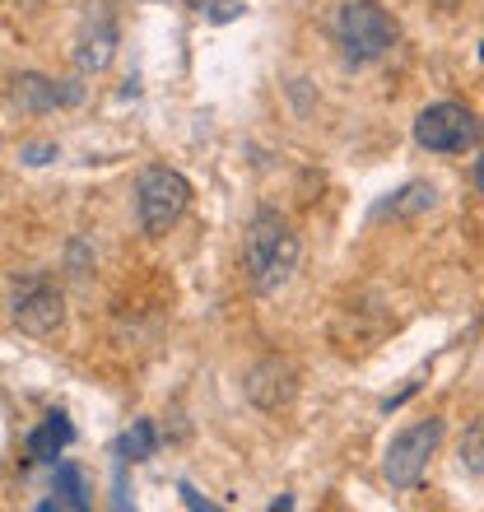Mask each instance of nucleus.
<instances>
[{"label": "nucleus", "mask_w": 484, "mask_h": 512, "mask_svg": "<svg viewBox=\"0 0 484 512\" xmlns=\"http://www.w3.org/2000/svg\"><path fill=\"white\" fill-rule=\"evenodd\" d=\"M298 256H303V243H298L294 224H289L280 210H256V215L247 219V233H242V270H247L252 294H261V298L280 294L284 284L294 280Z\"/></svg>", "instance_id": "f257e3e1"}, {"label": "nucleus", "mask_w": 484, "mask_h": 512, "mask_svg": "<svg viewBox=\"0 0 484 512\" xmlns=\"http://www.w3.org/2000/svg\"><path fill=\"white\" fill-rule=\"evenodd\" d=\"M396 33H401L396 19L377 0H350L336 14V47H340V61L350 70L377 66L396 47Z\"/></svg>", "instance_id": "f03ea898"}, {"label": "nucleus", "mask_w": 484, "mask_h": 512, "mask_svg": "<svg viewBox=\"0 0 484 512\" xmlns=\"http://www.w3.org/2000/svg\"><path fill=\"white\" fill-rule=\"evenodd\" d=\"M10 322L33 340H47L66 326V298L42 270H24L10 280Z\"/></svg>", "instance_id": "7ed1b4c3"}, {"label": "nucleus", "mask_w": 484, "mask_h": 512, "mask_svg": "<svg viewBox=\"0 0 484 512\" xmlns=\"http://www.w3.org/2000/svg\"><path fill=\"white\" fill-rule=\"evenodd\" d=\"M187 205H191V182L177 168L154 163V168L140 173V182H135V215H140L145 233H154V238L168 233L177 219L187 215Z\"/></svg>", "instance_id": "20e7f679"}, {"label": "nucleus", "mask_w": 484, "mask_h": 512, "mask_svg": "<svg viewBox=\"0 0 484 512\" xmlns=\"http://www.w3.org/2000/svg\"><path fill=\"white\" fill-rule=\"evenodd\" d=\"M443 443V419H419L410 429H401L387 443V457H382V475H387L391 489H419L424 471H429L433 452Z\"/></svg>", "instance_id": "39448f33"}, {"label": "nucleus", "mask_w": 484, "mask_h": 512, "mask_svg": "<svg viewBox=\"0 0 484 512\" xmlns=\"http://www.w3.org/2000/svg\"><path fill=\"white\" fill-rule=\"evenodd\" d=\"M484 140V122L466 103H433L415 117V145L429 154H466Z\"/></svg>", "instance_id": "423d86ee"}, {"label": "nucleus", "mask_w": 484, "mask_h": 512, "mask_svg": "<svg viewBox=\"0 0 484 512\" xmlns=\"http://www.w3.org/2000/svg\"><path fill=\"white\" fill-rule=\"evenodd\" d=\"M117 56V14H112L108 0L98 5H84L80 33H75V70L80 75H103Z\"/></svg>", "instance_id": "0eeeda50"}, {"label": "nucleus", "mask_w": 484, "mask_h": 512, "mask_svg": "<svg viewBox=\"0 0 484 512\" xmlns=\"http://www.w3.org/2000/svg\"><path fill=\"white\" fill-rule=\"evenodd\" d=\"M242 391H247V401H252L256 410H284V405L298 396L294 359H284V354L256 359V364L247 368V378H242Z\"/></svg>", "instance_id": "6e6552de"}, {"label": "nucleus", "mask_w": 484, "mask_h": 512, "mask_svg": "<svg viewBox=\"0 0 484 512\" xmlns=\"http://www.w3.org/2000/svg\"><path fill=\"white\" fill-rule=\"evenodd\" d=\"M84 89L80 84H61L47 80V75H38V70H24V75H14L10 80V108H19L24 117H47V112H56L61 103H80Z\"/></svg>", "instance_id": "1a4fd4ad"}, {"label": "nucleus", "mask_w": 484, "mask_h": 512, "mask_svg": "<svg viewBox=\"0 0 484 512\" xmlns=\"http://www.w3.org/2000/svg\"><path fill=\"white\" fill-rule=\"evenodd\" d=\"M70 443H75V429H70V419L61 415V410H52V415L42 419L38 429L28 433L24 452H28V461H56Z\"/></svg>", "instance_id": "9d476101"}, {"label": "nucleus", "mask_w": 484, "mask_h": 512, "mask_svg": "<svg viewBox=\"0 0 484 512\" xmlns=\"http://www.w3.org/2000/svg\"><path fill=\"white\" fill-rule=\"evenodd\" d=\"M52 494L56 499H42L38 503V512H61V508H75V512H84L89 508V485H84V471L80 466H56V475H52Z\"/></svg>", "instance_id": "9b49d317"}, {"label": "nucleus", "mask_w": 484, "mask_h": 512, "mask_svg": "<svg viewBox=\"0 0 484 512\" xmlns=\"http://www.w3.org/2000/svg\"><path fill=\"white\" fill-rule=\"evenodd\" d=\"M438 205V191L429 187V182H410V187H401L391 201L377 205V215H396V219H410V215H424V210H433Z\"/></svg>", "instance_id": "f8f14e48"}, {"label": "nucleus", "mask_w": 484, "mask_h": 512, "mask_svg": "<svg viewBox=\"0 0 484 512\" xmlns=\"http://www.w3.org/2000/svg\"><path fill=\"white\" fill-rule=\"evenodd\" d=\"M117 452L121 461H149L159 452V429H154V419H135L131 429L117 438Z\"/></svg>", "instance_id": "ddd939ff"}, {"label": "nucleus", "mask_w": 484, "mask_h": 512, "mask_svg": "<svg viewBox=\"0 0 484 512\" xmlns=\"http://www.w3.org/2000/svg\"><path fill=\"white\" fill-rule=\"evenodd\" d=\"M457 457H461V471L484 475V419H475L471 429L461 433V447H457Z\"/></svg>", "instance_id": "4468645a"}, {"label": "nucleus", "mask_w": 484, "mask_h": 512, "mask_svg": "<svg viewBox=\"0 0 484 512\" xmlns=\"http://www.w3.org/2000/svg\"><path fill=\"white\" fill-rule=\"evenodd\" d=\"M201 14H210L215 24H229V19H238V14H242V5H238V0H210Z\"/></svg>", "instance_id": "2eb2a0df"}, {"label": "nucleus", "mask_w": 484, "mask_h": 512, "mask_svg": "<svg viewBox=\"0 0 484 512\" xmlns=\"http://www.w3.org/2000/svg\"><path fill=\"white\" fill-rule=\"evenodd\" d=\"M19 159H24L28 168H42V163L56 159V145H24V149H19Z\"/></svg>", "instance_id": "dca6fc26"}, {"label": "nucleus", "mask_w": 484, "mask_h": 512, "mask_svg": "<svg viewBox=\"0 0 484 512\" xmlns=\"http://www.w3.org/2000/svg\"><path fill=\"white\" fill-rule=\"evenodd\" d=\"M177 494H182V503H187V508H205V512L215 508V503H210V499H201V494H196V489H191V485H177Z\"/></svg>", "instance_id": "f3484780"}, {"label": "nucleus", "mask_w": 484, "mask_h": 512, "mask_svg": "<svg viewBox=\"0 0 484 512\" xmlns=\"http://www.w3.org/2000/svg\"><path fill=\"white\" fill-rule=\"evenodd\" d=\"M475 187H480V196H484V154L475 159Z\"/></svg>", "instance_id": "a211bd4d"}, {"label": "nucleus", "mask_w": 484, "mask_h": 512, "mask_svg": "<svg viewBox=\"0 0 484 512\" xmlns=\"http://www.w3.org/2000/svg\"><path fill=\"white\" fill-rule=\"evenodd\" d=\"M438 5H457V0H438Z\"/></svg>", "instance_id": "6ab92c4d"}, {"label": "nucleus", "mask_w": 484, "mask_h": 512, "mask_svg": "<svg viewBox=\"0 0 484 512\" xmlns=\"http://www.w3.org/2000/svg\"><path fill=\"white\" fill-rule=\"evenodd\" d=\"M480 61H484V42H480Z\"/></svg>", "instance_id": "aec40b11"}, {"label": "nucleus", "mask_w": 484, "mask_h": 512, "mask_svg": "<svg viewBox=\"0 0 484 512\" xmlns=\"http://www.w3.org/2000/svg\"><path fill=\"white\" fill-rule=\"evenodd\" d=\"M28 5H42V0H28Z\"/></svg>", "instance_id": "412c9836"}]
</instances>
